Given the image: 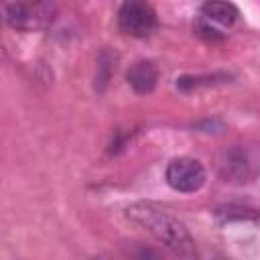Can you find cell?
<instances>
[{
    "label": "cell",
    "instance_id": "1",
    "mask_svg": "<svg viewBox=\"0 0 260 260\" xmlns=\"http://www.w3.org/2000/svg\"><path fill=\"white\" fill-rule=\"evenodd\" d=\"M126 217L144 228L148 234H152L165 248H169L173 254L191 260L195 250V240L191 238L185 223L175 217L171 211L150 203V201H136L126 207Z\"/></svg>",
    "mask_w": 260,
    "mask_h": 260
},
{
    "label": "cell",
    "instance_id": "2",
    "mask_svg": "<svg viewBox=\"0 0 260 260\" xmlns=\"http://www.w3.org/2000/svg\"><path fill=\"white\" fill-rule=\"evenodd\" d=\"M221 177L230 183H250L260 175V150L244 144L230 146L219 162Z\"/></svg>",
    "mask_w": 260,
    "mask_h": 260
},
{
    "label": "cell",
    "instance_id": "3",
    "mask_svg": "<svg viewBox=\"0 0 260 260\" xmlns=\"http://www.w3.org/2000/svg\"><path fill=\"white\" fill-rule=\"evenodd\" d=\"M165 179L169 187L179 193H195L205 183V169L197 158L179 156L167 165Z\"/></svg>",
    "mask_w": 260,
    "mask_h": 260
},
{
    "label": "cell",
    "instance_id": "4",
    "mask_svg": "<svg viewBox=\"0 0 260 260\" xmlns=\"http://www.w3.org/2000/svg\"><path fill=\"white\" fill-rule=\"evenodd\" d=\"M118 26L130 37H148L156 26L154 8L142 0H128L118 10Z\"/></svg>",
    "mask_w": 260,
    "mask_h": 260
},
{
    "label": "cell",
    "instance_id": "5",
    "mask_svg": "<svg viewBox=\"0 0 260 260\" xmlns=\"http://www.w3.org/2000/svg\"><path fill=\"white\" fill-rule=\"evenodd\" d=\"M4 20L18 30H30L43 26L51 16L49 4H26V2H10L2 6Z\"/></svg>",
    "mask_w": 260,
    "mask_h": 260
},
{
    "label": "cell",
    "instance_id": "6",
    "mask_svg": "<svg viewBox=\"0 0 260 260\" xmlns=\"http://www.w3.org/2000/svg\"><path fill=\"white\" fill-rule=\"evenodd\" d=\"M126 79H128V85L136 91V93H150L154 87H156V81H158V71L154 67L152 61H136L128 73H126Z\"/></svg>",
    "mask_w": 260,
    "mask_h": 260
},
{
    "label": "cell",
    "instance_id": "7",
    "mask_svg": "<svg viewBox=\"0 0 260 260\" xmlns=\"http://www.w3.org/2000/svg\"><path fill=\"white\" fill-rule=\"evenodd\" d=\"M201 14L209 22H217L221 26H230L238 18V8L232 2H205L201 6Z\"/></svg>",
    "mask_w": 260,
    "mask_h": 260
},
{
    "label": "cell",
    "instance_id": "8",
    "mask_svg": "<svg viewBox=\"0 0 260 260\" xmlns=\"http://www.w3.org/2000/svg\"><path fill=\"white\" fill-rule=\"evenodd\" d=\"M116 67V53L112 51H102L100 59H98V73H95V89L98 91H104L110 77H112V71Z\"/></svg>",
    "mask_w": 260,
    "mask_h": 260
},
{
    "label": "cell",
    "instance_id": "9",
    "mask_svg": "<svg viewBox=\"0 0 260 260\" xmlns=\"http://www.w3.org/2000/svg\"><path fill=\"white\" fill-rule=\"evenodd\" d=\"M228 79V75L223 73H213V75H185L181 79H177V87L187 91V89H195V87H201V85H213L217 81H223Z\"/></svg>",
    "mask_w": 260,
    "mask_h": 260
},
{
    "label": "cell",
    "instance_id": "10",
    "mask_svg": "<svg viewBox=\"0 0 260 260\" xmlns=\"http://www.w3.org/2000/svg\"><path fill=\"white\" fill-rule=\"evenodd\" d=\"M217 215H223L225 219H260V211L244 209V207H225V209H219Z\"/></svg>",
    "mask_w": 260,
    "mask_h": 260
},
{
    "label": "cell",
    "instance_id": "11",
    "mask_svg": "<svg viewBox=\"0 0 260 260\" xmlns=\"http://www.w3.org/2000/svg\"><path fill=\"white\" fill-rule=\"evenodd\" d=\"M195 30H197L199 37H203V39H207V41H221V39H223V35H221L217 28H213L211 22L205 20V18H199V20L195 22Z\"/></svg>",
    "mask_w": 260,
    "mask_h": 260
},
{
    "label": "cell",
    "instance_id": "12",
    "mask_svg": "<svg viewBox=\"0 0 260 260\" xmlns=\"http://www.w3.org/2000/svg\"><path fill=\"white\" fill-rule=\"evenodd\" d=\"M134 260H160L158 254L152 250V248H146V246H140L134 254Z\"/></svg>",
    "mask_w": 260,
    "mask_h": 260
},
{
    "label": "cell",
    "instance_id": "13",
    "mask_svg": "<svg viewBox=\"0 0 260 260\" xmlns=\"http://www.w3.org/2000/svg\"><path fill=\"white\" fill-rule=\"evenodd\" d=\"M91 260H108V258H104V256H98V258H91Z\"/></svg>",
    "mask_w": 260,
    "mask_h": 260
}]
</instances>
